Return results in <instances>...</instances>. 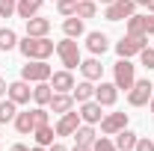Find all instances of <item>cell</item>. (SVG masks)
<instances>
[{
    "label": "cell",
    "mask_w": 154,
    "mask_h": 151,
    "mask_svg": "<svg viewBox=\"0 0 154 151\" xmlns=\"http://www.w3.org/2000/svg\"><path fill=\"white\" fill-rule=\"evenodd\" d=\"M18 51L24 54L27 59H48L54 51H57V45L51 42L48 36H42V39H36V36H27L24 42H18Z\"/></svg>",
    "instance_id": "1"
},
{
    "label": "cell",
    "mask_w": 154,
    "mask_h": 151,
    "mask_svg": "<svg viewBox=\"0 0 154 151\" xmlns=\"http://www.w3.org/2000/svg\"><path fill=\"white\" fill-rule=\"evenodd\" d=\"M54 68L48 65V59H27V65H21V80L27 83H42V80H51Z\"/></svg>",
    "instance_id": "2"
},
{
    "label": "cell",
    "mask_w": 154,
    "mask_h": 151,
    "mask_svg": "<svg viewBox=\"0 0 154 151\" xmlns=\"http://www.w3.org/2000/svg\"><path fill=\"white\" fill-rule=\"evenodd\" d=\"M57 57L62 59V65H65V68H68V71H71V68H80V62H83V59H80V48H77V42L74 39H62V42H57Z\"/></svg>",
    "instance_id": "3"
},
{
    "label": "cell",
    "mask_w": 154,
    "mask_h": 151,
    "mask_svg": "<svg viewBox=\"0 0 154 151\" xmlns=\"http://www.w3.org/2000/svg\"><path fill=\"white\" fill-rule=\"evenodd\" d=\"M113 77H116L113 83L119 86V89H125V92L136 83V71H134V65H131L125 57H119V62L113 65Z\"/></svg>",
    "instance_id": "4"
},
{
    "label": "cell",
    "mask_w": 154,
    "mask_h": 151,
    "mask_svg": "<svg viewBox=\"0 0 154 151\" xmlns=\"http://www.w3.org/2000/svg\"><path fill=\"white\" fill-rule=\"evenodd\" d=\"M151 80H148V77H145V80H136L134 86H131V89H128V104H131V107H145V104H148V101H151Z\"/></svg>",
    "instance_id": "5"
},
{
    "label": "cell",
    "mask_w": 154,
    "mask_h": 151,
    "mask_svg": "<svg viewBox=\"0 0 154 151\" xmlns=\"http://www.w3.org/2000/svg\"><path fill=\"white\" fill-rule=\"evenodd\" d=\"M142 48H148V36H134V33H128L122 42H116V54L125 57V59L134 57V54H139Z\"/></svg>",
    "instance_id": "6"
},
{
    "label": "cell",
    "mask_w": 154,
    "mask_h": 151,
    "mask_svg": "<svg viewBox=\"0 0 154 151\" xmlns=\"http://www.w3.org/2000/svg\"><path fill=\"white\" fill-rule=\"evenodd\" d=\"M128 33H134V36H154V12L148 15H131L128 18Z\"/></svg>",
    "instance_id": "7"
},
{
    "label": "cell",
    "mask_w": 154,
    "mask_h": 151,
    "mask_svg": "<svg viewBox=\"0 0 154 151\" xmlns=\"http://www.w3.org/2000/svg\"><path fill=\"white\" fill-rule=\"evenodd\" d=\"M134 9H136L134 0H113V3L104 9V18L107 21H125V18L134 15Z\"/></svg>",
    "instance_id": "8"
},
{
    "label": "cell",
    "mask_w": 154,
    "mask_h": 151,
    "mask_svg": "<svg viewBox=\"0 0 154 151\" xmlns=\"http://www.w3.org/2000/svg\"><path fill=\"white\" fill-rule=\"evenodd\" d=\"M125 128H128V113H110V116L101 119V133L104 136H116Z\"/></svg>",
    "instance_id": "9"
},
{
    "label": "cell",
    "mask_w": 154,
    "mask_h": 151,
    "mask_svg": "<svg viewBox=\"0 0 154 151\" xmlns=\"http://www.w3.org/2000/svg\"><path fill=\"white\" fill-rule=\"evenodd\" d=\"M6 98L9 101H15V104H30V98H33V89H30V83L27 80H15V83H9V89H6Z\"/></svg>",
    "instance_id": "10"
},
{
    "label": "cell",
    "mask_w": 154,
    "mask_h": 151,
    "mask_svg": "<svg viewBox=\"0 0 154 151\" xmlns=\"http://www.w3.org/2000/svg\"><path fill=\"white\" fill-rule=\"evenodd\" d=\"M80 128V113H74V110H68V113H62L59 116V122H57V136H74V131Z\"/></svg>",
    "instance_id": "11"
},
{
    "label": "cell",
    "mask_w": 154,
    "mask_h": 151,
    "mask_svg": "<svg viewBox=\"0 0 154 151\" xmlns=\"http://www.w3.org/2000/svg\"><path fill=\"white\" fill-rule=\"evenodd\" d=\"M95 101L101 104V107H113L116 101H119V86L101 80V86H95Z\"/></svg>",
    "instance_id": "12"
},
{
    "label": "cell",
    "mask_w": 154,
    "mask_h": 151,
    "mask_svg": "<svg viewBox=\"0 0 154 151\" xmlns=\"http://www.w3.org/2000/svg\"><path fill=\"white\" fill-rule=\"evenodd\" d=\"M77 113H80V122H86V125H98V122L104 119V113H101V104H98L95 98H92V101H83Z\"/></svg>",
    "instance_id": "13"
},
{
    "label": "cell",
    "mask_w": 154,
    "mask_h": 151,
    "mask_svg": "<svg viewBox=\"0 0 154 151\" xmlns=\"http://www.w3.org/2000/svg\"><path fill=\"white\" fill-rule=\"evenodd\" d=\"M48 83L54 86V92H71V89H74V77H71L68 68H65V71H54Z\"/></svg>",
    "instance_id": "14"
},
{
    "label": "cell",
    "mask_w": 154,
    "mask_h": 151,
    "mask_svg": "<svg viewBox=\"0 0 154 151\" xmlns=\"http://www.w3.org/2000/svg\"><path fill=\"white\" fill-rule=\"evenodd\" d=\"M51 33V18H38V15H33V18H27V36H48Z\"/></svg>",
    "instance_id": "15"
},
{
    "label": "cell",
    "mask_w": 154,
    "mask_h": 151,
    "mask_svg": "<svg viewBox=\"0 0 154 151\" xmlns=\"http://www.w3.org/2000/svg\"><path fill=\"white\" fill-rule=\"evenodd\" d=\"M15 131H18L21 136H27V133L36 131V110H27V113L15 116Z\"/></svg>",
    "instance_id": "16"
},
{
    "label": "cell",
    "mask_w": 154,
    "mask_h": 151,
    "mask_svg": "<svg viewBox=\"0 0 154 151\" xmlns=\"http://www.w3.org/2000/svg\"><path fill=\"white\" fill-rule=\"evenodd\" d=\"M48 107H51L54 113L62 116V113H68V110H74V98H71L68 92H54V98H51Z\"/></svg>",
    "instance_id": "17"
},
{
    "label": "cell",
    "mask_w": 154,
    "mask_h": 151,
    "mask_svg": "<svg viewBox=\"0 0 154 151\" xmlns=\"http://www.w3.org/2000/svg\"><path fill=\"white\" fill-rule=\"evenodd\" d=\"M86 48H89L95 57H101V54L110 51V39L104 36V33H89V36H86Z\"/></svg>",
    "instance_id": "18"
},
{
    "label": "cell",
    "mask_w": 154,
    "mask_h": 151,
    "mask_svg": "<svg viewBox=\"0 0 154 151\" xmlns=\"http://www.w3.org/2000/svg\"><path fill=\"white\" fill-rule=\"evenodd\" d=\"M80 71H83V80H101L104 65H101L98 57H92V59H86V62H80Z\"/></svg>",
    "instance_id": "19"
},
{
    "label": "cell",
    "mask_w": 154,
    "mask_h": 151,
    "mask_svg": "<svg viewBox=\"0 0 154 151\" xmlns=\"http://www.w3.org/2000/svg\"><path fill=\"white\" fill-rule=\"evenodd\" d=\"M51 98H54V86L48 83V80H42L33 86V101H36L38 107H45V104H51Z\"/></svg>",
    "instance_id": "20"
},
{
    "label": "cell",
    "mask_w": 154,
    "mask_h": 151,
    "mask_svg": "<svg viewBox=\"0 0 154 151\" xmlns=\"http://www.w3.org/2000/svg\"><path fill=\"white\" fill-rule=\"evenodd\" d=\"M71 98H74L77 104H83V101H92V98H95V86H92V80L74 83V89H71Z\"/></svg>",
    "instance_id": "21"
},
{
    "label": "cell",
    "mask_w": 154,
    "mask_h": 151,
    "mask_svg": "<svg viewBox=\"0 0 154 151\" xmlns=\"http://www.w3.org/2000/svg\"><path fill=\"white\" fill-rule=\"evenodd\" d=\"M136 139H139V136H136L134 131H128V128H125V131H119L116 133V151H134V145H136Z\"/></svg>",
    "instance_id": "22"
},
{
    "label": "cell",
    "mask_w": 154,
    "mask_h": 151,
    "mask_svg": "<svg viewBox=\"0 0 154 151\" xmlns=\"http://www.w3.org/2000/svg\"><path fill=\"white\" fill-rule=\"evenodd\" d=\"M42 3L45 0H18V9H15V15L18 18H33V15H38V9H42Z\"/></svg>",
    "instance_id": "23"
},
{
    "label": "cell",
    "mask_w": 154,
    "mask_h": 151,
    "mask_svg": "<svg viewBox=\"0 0 154 151\" xmlns=\"http://www.w3.org/2000/svg\"><path fill=\"white\" fill-rule=\"evenodd\" d=\"M74 145H89V148H92V145H95V139H98V133H95V128H92V125H80V128H77L74 131Z\"/></svg>",
    "instance_id": "24"
},
{
    "label": "cell",
    "mask_w": 154,
    "mask_h": 151,
    "mask_svg": "<svg viewBox=\"0 0 154 151\" xmlns=\"http://www.w3.org/2000/svg\"><path fill=\"white\" fill-rule=\"evenodd\" d=\"M33 136H36V145H45V148H51L54 145V136H57V131L45 122V125H38L36 131H33Z\"/></svg>",
    "instance_id": "25"
},
{
    "label": "cell",
    "mask_w": 154,
    "mask_h": 151,
    "mask_svg": "<svg viewBox=\"0 0 154 151\" xmlns=\"http://www.w3.org/2000/svg\"><path fill=\"white\" fill-rule=\"evenodd\" d=\"M83 30H86V27H83V18H77V15H71V18L62 21V33H65L68 39H80Z\"/></svg>",
    "instance_id": "26"
},
{
    "label": "cell",
    "mask_w": 154,
    "mask_h": 151,
    "mask_svg": "<svg viewBox=\"0 0 154 151\" xmlns=\"http://www.w3.org/2000/svg\"><path fill=\"white\" fill-rule=\"evenodd\" d=\"M74 15L83 18V21L95 18V15H98V3H95V0H77V12H74Z\"/></svg>",
    "instance_id": "27"
},
{
    "label": "cell",
    "mask_w": 154,
    "mask_h": 151,
    "mask_svg": "<svg viewBox=\"0 0 154 151\" xmlns=\"http://www.w3.org/2000/svg\"><path fill=\"white\" fill-rule=\"evenodd\" d=\"M15 116H18V104L15 101H0V125H6V122H15Z\"/></svg>",
    "instance_id": "28"
},
{
    "label": "cell",
    "mask_w": 154,
    "mask_h": 151,
    "mask_svg": "<svg viewBox=\"0 0 154 151\" xmlns=\"http://www.w3.org/2000/svg\"><path fill=\"white\" fill-rule=\"evenodd\" d=\"M12 48H18V36H15V30H0V51H12Z\"/></svg>",
    "instance_id": "29"
},
{
    "label": "cell",
    "mask_w": 154,
    "mask_h": 151,
    "mask_svg": "<svg viewBox=\"0 0 154 151\" xmlns=\"http://www.w3.org/2000/svg\"><path fill=\"white\" fill-rule=\"evenodd\" d=\"M57 9H59L62 18H71L77 12V0H57Z\"/></svg>",
    "instance_id": "30"
},
{
    "label": "cell",
    "mask_w": 154,
    "mask_h": 151,
    "mask_svg": "<svg viewBox=\"0 0 154 151\" xmlns=\"http://www.w3.org/2000/svg\"><path fill=\"white\" fill-rule=\"evenodd\" d=\"M18 9V0H0V18H12Z\"/></svg>",
    "instance_id": "31"
},
{
    "label": "cell",
    "mask_w": 154,
    "mask_h": 151,
    "mask_svg": "<svg viewBox=\"0 0 154 151\" xmlns=\"http://www.w3.org/2000/svg\"><path fill=\"white\" fill-rule=\"evenodd\" d=\"M139 59H142V65H145L148 71H154V48H142V51H139Z\"/></svg>",
    "instance_id": "32"
},
{
    "label": "cell",
    "mask_w": 154,
    "mask_h": 151,
    "mask_svg": "<svg viewBox=\"0 0 154 151\" xmlns=\"http://www.w3.org/2000/svg\"><path fill=\"white\" fill-rule=\"evenodd\" d=\"M92 151H116V142H113V139H107V136H98L95 145H92Z\"/></svg>",
    "instance_id": "33"
},
{
    "label": "cell",
    "mask_w": 154,
    "mask_h": 151,
    "mask_svg": "<svg viewBox=\"0 0 154 151\" xmlns=\"http://www.w3.org/2000/svg\"><path fill=\"white\" fill-rule=\"evenodd\" d=\"M134 151H154V139H148V136H139L136 139Z\"/></svg>",
    "instance_id": "34"
},
{
    "label": "cell",
    "mask_w": 154,
    "mask_h": 151,
    "mask_svg": "<svg viewBox=\"0 0 154 151\" xmlns=\"http://www.w3.org/2000/svg\"><path fill=\"white\" fill-rule=\"evenodd\" d=\"M45 122H48V110H45V107H36V128L45 125Z\"/></svg>",
    "instance_id": "35"
},
{
    "label": "cell",
    "mask_w": 154,
    "mask_h": 151,
    "mask_svg": "<svg viewBox=\"0 0 154 151\" xmlns=\"http://www.w3.org/2000/svg\"><path fill=\"white\" fill-rule=\"evenodd\" d=\"M48 151H68V148H65L62 142H54V145H51V148H48Z\"/></svg>",
    "instance_id": "36"
},
{
    "label": "cell",
    "mask_w": 154,
    "mask_h": 151,
    "mask_svg": "<svg viewBox=\"0 0 154 151\" xmlns=\"http://www.w3.org/2000/svg\"><path fill=\"white\" fill-rule=\"evenodd\" d=\"M6 89H9V83H6V80H0V98L6 95Z\"/></svg>",
    "instance_id": "37"
},
{
    "label": "cell",
    "mask_w": 154,
    "mask_h": 151,
    "mask_svg": "<svg viewBox=\"0 0 154 151\" xmlns=\"http://www.w3.org/2000/svg\"><path fill=\"white\" fill-rule=\"evenodd\" d=\"M9 151H30V148H27V145H21V142H18V145H12Z\"/></svg>",
    "instance_id": "38"
},
{
    "label": "cell",
    "mask_w": 154,
    "mask_h": 151,
    "mask_svg": "<svg viewBox=\"0 0 154 151\" xmlns=\"http://www.w3.org/2000/svg\"><path fill=\"white\" fill-rule=\"evenodd\" d=\"M71 151H92V148H89V145H74Z\"/></svg>",
    "instance_id": "39"
},
{
    "label": "cell",
    "mask_w": 154,
    "mask_h": 151,
    "mask_svg": "<svg viewBox=\"0 0 154 151\" xmlns=\"http://www.w3.org/2000/svg\"><path fill=\"white\" fill-rule=\"evenodd\" d=\"M145 9H148V12H154V0H145Z\"/></svg>",
    "instance_id": "40"
},
{
    "label": "cell",
    "mask_w": 154,
    "mask_h": 151,
    "mask_svg": "<svg viewBox=\"0 0 154 151\" xmlns=\"http://www.w3.org/2000/svg\"><path fill=\"white\" fill-rule=\"evenodd\" d=\"M30 151H48V148H45V145H36V148H30Z\"/></svg>",
    "instance_id": "41"
},
{
    "label": "cell",
    "mask_w": 154,
    "mask_h": 151,
    "mask_svg": "<svg viewBox=\"0 0 154 151\" xmlns=\"http://www.w3.org/2000/svg\"><path fill=\"white\" fill-rule=\"evenodd\" d=\"M148 104H151V113H154V95H151V101H148Z\"/></svg>",
    "instance_id": "42"
},
{
    "label": "cell",
    "mask_w": 154,
    "mask_h": 151,
    "mask_svg": "<svg viewBox=\"0 0 154 151\" xmlns=\"http://www.w3.org/2000/svg\"><path fill=\"white\" fill-rule=\"evenodd\" d=\"M101 3H104V6H110V3H113V0H101Z\"/></svg>",
    "instance_id": "43"
},
{
    "label": "cell",
    "mask_w": 154,
    "mask_h": 151,
    "mask_svg": "<svg viewBox=\"0 0 154 151\" xmlns=\"http://www.w3.org/2000/svg\"><path fill=\"white\" fill-rule=\"evenodd\" d=\"M134 3H136V6H139V3H142V6H145V0H134Z\"/></svg>",
    "instance_id": "44"
}]
</instances>
